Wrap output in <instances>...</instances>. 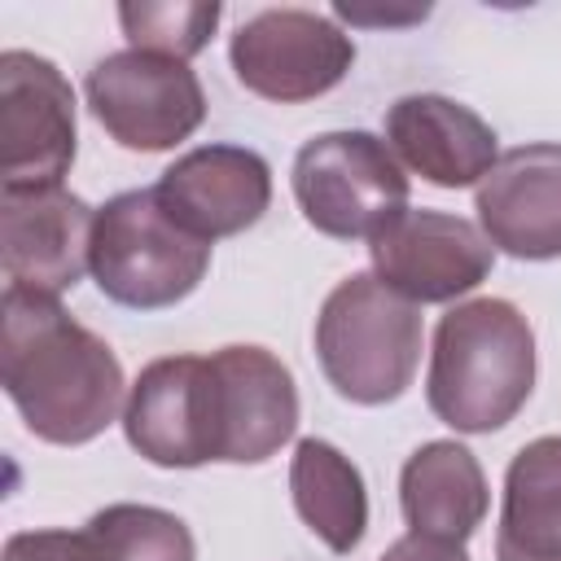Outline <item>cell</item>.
<instances>
[{"mask_svg": "<svg viewBox=\"0 0 561 561\" xmlns=\"http://www.w3.org/2000/svg\"><path fill=\"white\" fill-rule=\"evenodd\" d=\"M0 381L44 443H92L123 403L114 351L53 294L9 285L0 298Z\"/></svg>", "mask_w": 561, "mask_h": 561, "instance_id": "obj_1", "label": "cell"}, {"mask_svg": "<svg viewBox=\"0 0 561 561\" xmlns=\"http://www.w3.org/2000/svg\"><path fill=\"white\" fill-rule=\"evenodd\" d=\"M535 386V333L504 298L451 307L434 329L425 399L434 416L460 434L508 425Z\"/></svg>", "mask_w": 561, "mask_h": 561, "instance_id": "obj_2", "label": "cell"}, {"mask_svg": "<svg viewBox=\"0 0 561 561\" xmlns=\"http://www.w3.org/2000/svg\"><path fill=\"white\" fill-rule=\"evenodd\" d=\"M316 355L342 399L368 408L399 399L421 364L416 302L368 272L346 276L316 316Z\"/></svg>", "mask_w": 561, "mask_h": 561, "instance_id": "obj_3", "label": "cell"}, {"mask_svg": "<svg viewBox=\"0 0 561 561\" xmlns=\"http://www.w3.org/2000/svg\"><path fill=\"white\" fill-rule=\"evenodd\" d=\"M88 267L105 298L158 311L197 289L210 267V245L184 232L153 188H127L96 210Z\"/></svg>", "mask_w": 561, "mask_h": 561, "instance_id": "obj_4", "label": "cell"}, {"mask_svg": "<svg viewBox=\"0 0 561 561\" xmlns=\"http://www.w3.org/2000/svg\"><path fill=\"white\" fill-rule=\"evenodd\" d=\"M294 197L316 232L373 241L408 210V175L373 131H324L294 158Z\"/></svg>", "mask_w": 561, "mask_h": 561, "instance_id": "obj_5", "label": "cell"}, {"mask_svg": "<svg viewBox=\"0 0 561 561\" xmlns=\"http://www.w3.org/2000/svg\"><path fill=\"white\" fill-rule=\"evenodd\" d=\"M88 105L96 123L123 149H171L188 140L206 118V92L197 75L158 53H110L88 70Z\"/></svg>", "mask_w": 561, "mask_h": 561, "instance_id": "obj_6", "label": "cell"}, {"mask_svg": "<svg viewBox=\"0 0 561 561\" xmlns=\"http://www.w3.org/2000/svg\"><path fill=\"white\" fill-rule=\"evenodd\" d=\"M75 162V92L35 53H0V175L4 188H53Z\"/></svg>", "mask_w": 561, "mask_h": 561, "instance_id": "obj_7", "label": "cell"}, {"mask_svg": "<svg viewBox=\"0 0 561 561\" xmlns=\"http://www.w3.org/2000/svg\"><path fill=\"white\" fill-rule=\"evenodd\" d=\"M237 79L267 101L294 105L337 88L355 61L351 35L311 9H267L232 35Z\"/></svg>", "mask_w": 561, "mask_h": 561, "instance_id": "obj_8", "label": "cell"}, {"mask_svg": "<svg viewBox=\"0 0 561 561\" xmlns=\"http://www.w3.org/2000/svg\"><path fill=\"white\" fill-rule=\"evenodd\" d=\"M127 443L162 469H197L219 460V408L210 355H167L140 368L127 408Z\"/></svg>", "mask_w": 561, "mask_h": 561, "instance_id": "obj_9", "label": "cell"}, {"mask_svg": "<svg viewBox=\"0 0 561 561\" xmlns=\"http://www.w3.org/2000/svg\"><path fill=\"white\" fill-rule=\"evenodd\" d=\"M373 272L408 302H451L486 280L495 245L482 228L443 210H403L373 241Z\"/></svg>", "mask_w": 561, "mask_h": 561, "instance_id": "obj_10", "label": "cell"}, {"mask_svg": "<svg viewBox=\"0 0 561 561\" xmlns=\"http://www.w3.org/2000/svg\"><path fill=\"white\" fill-rule=\"evenodd\" d=\"M92 228L96 210L66 193L61 184L53 188H4L0 193V232H4V276L18 289L35 294H61L70 289L88 259H92Z\"/></svg>", "mask_w": 561, "mask_h": 561, "instance_id": "obj_11", "label": "cell"}, {"mask_svg": "<svg viewBox=\"0 0 561 561\" xmlns=\"http://www.w3.org/2000/svg\"><path fill=\"white\" fill-rule=\"evenodd\" d=\"M162 210L206 245L254 228L272 202V171L254 149L202 145L175 158L153 184Z\"/></svg>", "mask_w": 561, "mask_h": 561, "instance_id": "obj_12", "label": "cell"}, {"mask_svg": "<svg viewBox=\"0 0 561 561\" xmlns=\"http://www.w3.org/2000/svg\"><path fill=\"white\" fill-rule=\"evenodd\" d=\"M219 408V460L259 465L298 430V390L289 368L263 346H224L210 355Z\"/></svg>", "mask_w": 561, "mask_h": 561, "instance_id": "obj_13", "label": "cell"}, {"mask_svg": "<svg viewBox=\"0 0 561 561\" xmlns=\"http://www.w3.org/2000/svg\"><path fill=\"white\" fill-rule=\"evenodd\" d=\"M478 219L513 259H561V145H517L478 184Z\"/></svg>", "mask_w": 561, "mask_h": 561, "instance_id": "obj_14", "label": "cell"}, {"mask_svg": "<svg viewBox=\"0 0 561 561\" xmlns=\"http://www.w3.org/2000/svg\"><path fill=\"white\" fill-rule=\"evenodd\" d=\"M386 145L430 184L438 188H465L482 184V175L495 167V131L482 114L469 105L438 96V92H412L399 96L386 114Z\"/></svg>", "mask_w": 561, "mask_h": 561, "instance_id": "obj_15", "label": "cell"}, {"mask_svg": "<svg viewBox=\"0 0 561 561\" xmlns=\"http://www.w3.org/2000/svg\"><path fill=\"white\" fill-rule=\"evenodd\" d=\"M399 504L412 535L465 543L486 517V478L469 447L434 438L416 447L399 478Z\"/></svg>", "mask_w": 561, "mask_h": 561, "instance_id": "obj_16", "label": "cell"}, {"mask_svg": "<svg viewBox=\"0 0 561 561\" xmlns=\"http://www.w3.org/2000/svg\"><path fill=\"white\" fill-rule=\"evenodd\" d=\"M495 561H561V438L526 443L504 473Z\"/></svg>", "mask_w": 561, "mask_h": 561, "instance_id": "obj_17", "label": "cell"}, {"mask_svg": "<svg viewBox=\"0 0 561 561\" xmlns=\"http://www.w3.org/2000/svg\"><path fill=\"white\" fill-rule=\"evenodd\" d=\"M289 491L298 517L333 548L351 552L368 526V491L359 469L324 438H302L289 460Z\"/></svg>", "mask_w": 561, "mask_h": 561, "instance_id": "obj_18", "label": "cell"}, {"mask_svg": "<svg viewBox=\"0 0 561 561\" xmlns=\"http://www.w3.org/2000/svg\"><path fill=\"white\" fill-rule=\"evenodd\" d=\"M88 530L96 535L101 561H193L188 526L153 504H110L92 513Z\"/></svg>", "mask_w": 561, "mask_h": 561, "instance_id": "obj_19", "label": "cell"}, {"mask_svg": "<svg viewBox=\"0 0 561 561\" xmlns=\"http://www.w3.org/2000/svg\"><path fill=\"white\" fill-rule=\"evenodd\" d=\"M219 13L224 9L215 0L118 4V22H123V35L131 39V48L158 53V57H175V61H188L193 53H202L210 44V31L219 26Z\"/></svg>", "mask_w": 561, "mask_h": 561, "instance_id": "obj_20", "label": "cell"}, {"mask_svg": "<svg viewBox=\"0 0 561 561\" xmlns=\"http://www.w3.org/2000/svg\"><path fill=\"white\" fill-rule=\"evenodd\" d=\"M4 561H101L96 535L83 530H18L4 543Z\"/></svg>", "mask_w": 561, "mask_h": 561, "instance_id": "obj_21", "label": "cell"}, {"mask_svg": "<svg viewBox=\"0 0 561 561\" xmlns=\"http://www.w3.org/2000/svg\"><path fill=\"white\" fill-rule=\"evenodd\" d=\"M381 561H469L465 543H447V539H430V535H403L386 548Z\"/></svg>", "mask_w": 561, "mask_h": 561, "instance_id": "obj_22", "label": "cell"}, {"mask_svg": "<svg viewBox=\"0 0 561 561\" xmlns=\"http://www.w3.org/2000/svg\"><path fill=\"white\" fill-rule=\"evenodd\" d=\"M337 18H346V22H364V26H403V22H421L425 18V9H408V13H373V9H351V4H337L333 9Z\"/></svg>", "mask_w": 561, "mask_h": 561, "instance_id": "obj_23", "label": "cell"}]
</instances>
